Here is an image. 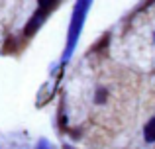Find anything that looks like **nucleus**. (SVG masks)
<instances>
[{
  "mask_svg": "<svg viewBox=\"0 0 155 149\" xmlns=\"http://www.w3.org/2000/svg\"><path fill=\"white\" fill-rule=\"evenodd\" d=\"M91 8V2H77L75 10H73V18H71V28H69V35H67V47H65V55L63 59L67 61L69 57L73 55L77 45V39L81 35V30H83V22L87 18V12Z\"/></svg>",
  "mask_w": 155,
  "mask_h": 149,
  "instance_id": "f257e3e1",
  "label": "nucleus"
},
{
  "mask_svg": "<svg viewBox=\"0 0 155 149\" xmlns=\"http://www.w3.org/2000/svg\"><path fill=\"white\" fill-rule=\"evenodd\" d=\"M57 4L55 2H39V10L34 14V18L28 22V26H26V35H34L35 31H38V28L43 24V20L47 18V14H49V8H55Z\"/></svg>",
  "mask_w": 155,
  "mask_h": 149,
  "instance_id": "f03ea898",
  "label": "nucleus"
},
{
  "mask_svg": "<svg viewBox=\"0 0 155 149\" xmlns=\"http://www.w3.org/2000/svg\"><path fill=\"white\" fill-rule=\"evenodd\" d=\"M143 135H145V141H155V118L153 120H149L147 124H145V128H143Z\"/></svg>",
  "mask_w": 155,
  "mask_h": 149,
  "instance_id": "7ed1b4c3",
  "label": "nucleus"
},
{
  "mask_svg": "<svg viewBox=\"0 0 155 149\" xmlns=\"http://www.w3.org/2000/svg\"><path fill=\"white\" fill-rule=\"evenodd\" d=\"M106 98V90H104V88H98V92H96V102H102V100Z\"/></svg>",
  "mask_w": 155,
  "mask_h": 149,
  "instance_id": "20e7f679",
  "label": "nucleus"
}]
</instances>
